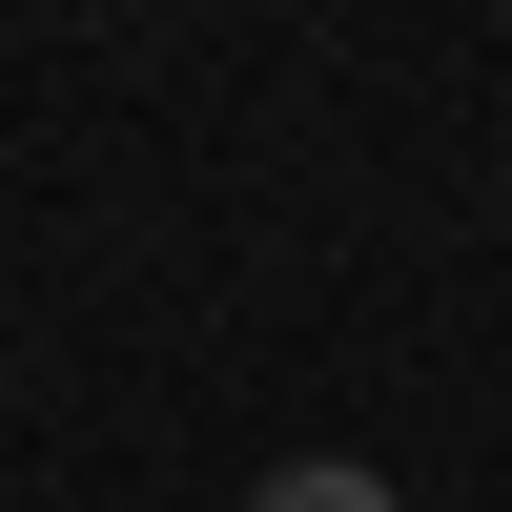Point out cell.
<instances>
[{
	"label": "cell",
	"mask_w": 512,
	"mask_h": 512,
	"mask_svg": "<svg viewBox=\"0 0 512 512\" xmlns=\"http://www.w3.org/2000/svg\"><path fill=\"white\" fill-rule=\"evenodd\" d=\"M246 512H410V492H390V472H349V451H287Z\"/></svg>",
	"instance_id": "1"
}]
</instances>
